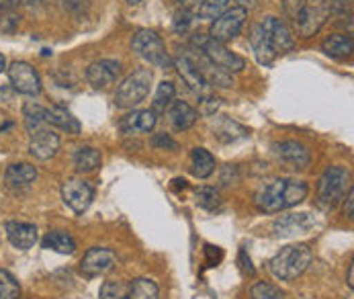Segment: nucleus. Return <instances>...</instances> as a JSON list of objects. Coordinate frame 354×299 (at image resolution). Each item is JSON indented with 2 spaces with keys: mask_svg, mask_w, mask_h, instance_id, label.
<instances>
[{
  "mask_svg": "<svg viewBox=\"0 0 354 299\" xmlns=\"http://www.w3.org/2000/svg\"><path fill=\"white\" fill-rule=\"evenodd\" d=\"M129 299H160V289L152 279L140 277L129 283Z\"/></svg>",
  "mask_w": 354,
  "mask_h": 299,
  "instance_id": "obj_30",
  "label": "nucleus"
},
{
  "mask_svg": "<svg viewBox=\"0 0 354 299\" xmlns=\"http://www.w3.org/2000/svg\"><path fill=\"white\" fill-rule=\"evenodd\" d=\"M15 97V91L12 89H8V87H0V102L4 100V102H8V100H12Z\"/></svg>",
  "mask_w": 354,
  "mask_h": 299,
  "instance_id": "obj_46",
  "label": "nucleus"
},
{
  "mask_svg": "<svg viewBox=\"0 0 354 299\" xmlns=\"http://www.w3.org/2000/svg\"><path fill=\"white\" fill-rule=\"evenodd\" d=\"M311 260L313 250L309 248V244H289L270 258L268 269L281 281H295L307 271Z\"/></svg>",
  "mask_w": 354,
  "mask_h": 299,
  "instance_id": "obj_2",
  "label": "nucleus"
},
{
  "mask_svg": "<svg viewBox=\"0 0 354 299\" xmlns=\"http://www.w3.org/2000/svg\"><path fill=\"white\" fill-rule=\"evenodd\" d=\"M37 181V168L29 162L10 164L4 172V183L10 189H27Z\"/></svg>",
  "mask_w": 354,
  "mask_h": 299,
  "instance_id": "obj_21",
  "label": "nucleus"
},
{
  "mask_svg": "<svg viewBox=\"0 0 354 299\" xmlns=\"http://www.w3.org/2000/svg\"><path fill=\"white\" fill-rule=\"evenodd\" d=\"M62 199L74 213H84L95 199V187L84 179H68L62 185Z\"/></svg>",
  "mask_w": 354,
  "mask_h": 299,
  "instance_id": "obj_10",
  "label": "nucleus"
},
{
  "mask_svg": "<svg viewBox=\"0 0 354 299\" xmlns=\"http://www.w3.org/2000/svg\"><path fill=\"white\" fill-rule=\"evenodd\" d=\"M330 10H328V0H309L305 2L301 12L297 15L295 23H297V29H299V35L301 37H311L315 35L326 19H328Z\"/></svg>",
  "mask_w": 354,
  "mask_h": 299,
  "instance_id": "obj_9",
  "label": "nucleus"
},
{
  "mask_svg": "<svg viewBox=\"0 0 354 299\" xmlns=\"http://www.w3.org/2000/svg\"><path fill=\"white\" fill-rule=\"evenodd\" d=\"M121 76V64L117 60H97L86 70V80L93 89H106Z\"/></svg>",
  "mask_w": 354,
  "mask_h": 299,
  "instance_id": "obj_14",
  "label": "nucleus"
},
{
  "mask_svg": "<svg viewBox=\"0 0 354 299\" xmlns=\"http://www.w3.org/2000/svg\"><path fill=\"white\" fill-rule=\"evenodd\" d=\"M172 64H174V68H176V72H178V76L183 78V82L195 93V95H207L209 93V84L205 82V78L201 76V72H199V68L195 66V62L191 60V55H189V51L187 48H178V53H176V57L172 60Z\"/></svg>",
  "mask_w": 354,
  "mask_h": 299,
  "instance_id": "obj_11",
  "label": "nucleus"
},
{
  "mask_svg": "<svg viewBox=\"0 0 354 299\" xmlns=\"http://www.w3.org/2000/svg\"><path fill=\"white\" fill-rule=\"evenodd\" d=\"M41 246L46 250H53L57 254H74L76 252V240L66 232H50L41 240Z\"/></svg>",
  "mask_w": 354,
  "mask_h": 299,
  "instance_id": "obj_29",
  "label": "nucleus"
},
{
  "mask_svg": "<svg viewBox=\"0 0 354 299\" xmlns=\"http://www.w3.org/2000/svg\"><path fill=\"white\" fill-rule=\"evenodd\" d=\"M313 226H315L313 215H309V213H291V215L279 217L272 224V232L279 238H291V236H297V234H305Z\"/></svg>",
  "mask_w": 354,
  "mask_h": 299,
  "instance_id": "obj_17",
  "label": "nucleus"
},
{
  "mask_svg": "<svg viewBox=\"0 0 354 299\" xmlns=\"http://www.w3.org/2000/svg\"><path fill=\"white\" fill-rule=\"evenodd\" d=\"M191 23H193V15L187 8H183L174 15V31L176 33H187L191 29Z\"/></svg>",
  "mask_w": 354,
  "mask_h": 299,
  "instance_id": "obj_37",
  "label": "nucleus"
},
{
  "mask_svg": "<svg viewBox=\"0 0 354 299\" xmlns=\"http://www.w3.org/2000/svg\"><path fill=\"white\" fill-rule=\"evenodd\" d=\"M205 254H207V262L213 266L215 262H219L221 260V256H223V252L217 248V246H211V244H207L205 246Z\"/></svg>",
  "mask_w": 354,
  "mask_h": 299,
  "instance_id": "obj_42",
  "label": "nucleus"
},
{
  "mask_svg": "<svg viewBox=\"0 0 354 299\" xmlns=\"http://www.w3.org/2000/svg\"><path fill=\"white\" fill-rule=\"evenodd\" d=\"M72 162H74V168L78 172H95L102 162L101 152L97 148H91V146H80V148L74 150L72 154Z\"/></svg>",
  "mask_w": 354,
  "mask_h": 299,
  "instance_id": "obj_25",
  "label": "nucleus"
},
{
  "mask_svg": "<svg viewBox=\"0 0 354 299\" xmlns=\"http://www.w3.org/2000/svg\"><path fill=\"white\" fill-rule=\"evenodd\" d=\"M166 117L176 132H187L197 123L199 113L185 100H172L166 109Z\"/></svg>",
  "mask_w": 354,
  "mask_h": 299,
  "instance_id": "obj_20",
  "label": "nucleus"
},
{
  "mask_svg": "<svg viewBox=\"0 0 354 299\" xmlns=\"http://www.w3.org/2000/svg\"><path fill=\"white\" fill-rule=\"evenodd\" d=\"M250 46H252V51H254V55H256V60H258L262 66H270V64L274 62L277 53H274L272 48H270L268 35H266V31L262 29V25H260V23L252 25V29H250Z\"/></svg>",
  "mask_w": 354,
  "mask_h": 299,
  "instance_id": "obj_23",
  "label": "nucleus"
},
{
  "mask_svg": "<svg viewBox=\"0 0 354 299\" xmlns=\"http://www.w3.org/2000/svg\"><path fill=\"white\" fill-rule=\"evenodd\" d=\"M174 95H176V89L172 82H160L158 91H156V97H153L152 102V111L153 113H166L168 105L174 100Z\"/></svg>",
  "mask_w": 354,
  "mask_h": 299,
  "instance_id": "obj_31",
  "label": "nucleus"
},
{
  "mask_svg": "<svg viewBox=\"0 0 354 299\" xmlns=\"http://www.w3.org/2000/svg\"><path fill=\"white\" fill-rule=\"evenodd\" d=\"M131 50L136 51L142 60H146L148 64H152L160 70H172V57L166 51V46L162 42V37L158 33H153L150 29H142L136 33L133 42H131Z\"/></svg>",
  "mask_w": 354,
  "mask_h": 299,
  "instance_id": "obj_6",
  "label": "nucleus"
},
{
  "mask_svg": "<svg viewBox=\"0 0 354 299\" xmlns=\"http://www.w3.org/2000/svg\"><path fill=\"white\" fill-rule=\"evenodd\" d=\"M351 0H328V10L336 17L351 15Z\"/></svg>",
  "mask_w": 354,
  "mask_h": 299,
  "instance_id": "obj_38",
  "label": "nucleus"
},
{
  "mask_svg": "<svg viewBox=\"0 0 354 299\" xmlns=\"http://www.w3.org/2000/svg\"><path fill=\"white\" fill-rule=\"evenodd\" d=\"M195 197H197V205L207 209V211H213L221 205V197H219V191L213 189V187H199L195 191Z\"/></svg>",
  "mask_w": 354,
  "mask_h": 299,
  "instance_id": "obj_35",
  "label": "nucleus"
},
{
  "mask_svg": "<svg viewBox=\"0 0 354 299\" xmlns=\"http://www.w3.org/2000/svg\"><path fill=\"white\" fill-rule=\"evenodd\" d=\"M12 91L25 97H37L41 93V78L29 62H12L6 68Z\"/></svg>",
  "mask_w": 354,
  "mask_h": 299,
  "instance_id": "obj_8",
  "label": "nucleus"
},
{
  "mask_svg": "<svg viewBox=\"0 0 354 299\" xmlns=\"http://www.w3.org/2000/svg\"><path fill=\"white\" fill-rule=\"evenodd\" d=\"M48 125H53L57 129H64L68 134L78 136L80 134V123L78 119L64 107H51L48 109Z\"/></svg>",
  "mask_w": 354,
  "mask_h": 299,
  "instance_id": "obj_26",
  "label": "nucleus"
},
{
  "mask_svg": "<svg viewBox=\"0 0 354 299\" xmlns=\"http://www.w3.org/2000/svg\"><path fill=\"white\" fill-rule=\"evenodd\" d=\"M25 2H39V0H25Z\"/></svg>",
  "mask_w": 354,
  "mask_h": 299,
  "instance_id": "obj_52",
  "label": "nucleus"
},
{
  "mask_svg": "<svg viewBox=\"0 0 354 299\" xmlns=\"http://www.w3.org/2000/svg\"><path fill=\"white\" fill-rule=\"evenodd\" d=\"M174 2H178V4H180L183 8H187V10H189V8L197 6V4H199L201 0H174Z\"/></svg>",
  "mask_w": 354,
  "mask_h": 299,
  "instance_id": "obj_47",
  "label": "nucleus"
},
{
  "mask_svg": "<svg viewBox=\"0 0 354 299\" xmlns=\"http://www.w3.org/2000/svg\"><path fill=\"white\" fill-rule=\"evenodd\" d=\"M6 238L8 242L19 250H29L37 242V228L35 224L27 221H8L6 224Z\"/></svg>",
  "mask_w": 354,
  "mask_h": 299,
  "instance_id": "obj_19",
  "label": "nucleus"
},
{
  "mask_svg": "<svg viewBox=\"0 0 354 299\" xmlns=\"http://www.w3.org/2000/svg\"><path fill=\"white\" fill-rule=\"evenodd\" d=\"M31 136V142H29V152L33 158L37 160H50L57 154L59 150V136L51 129L50 125L29 134Z\"/></svg>",
  "mask_w": 354,
  "mask_h": 299,
  "instance_id": "obj_16",
  "label": "nucleus"
},
{
  "mask_svg": "<svg viewBox=\"0 0 354 299\" xmlns=\"http://www.w3.org/2000/svg\"><path fill=\"white\" fill-rule=\"evenodd\" d=\"M215 170V158L205 148H195L191 154V172L197 179H209Z\"/></svg>",
  "mask_w": 354,
  "mask_h": 299,
  "instance_id": "obj_28",
  "label": "nucleus"
},
{
  "mask_svg": "<svg viewBox=\"0 0 354 299\" xmlns=\"http://www.w3.org/2000/svg\"><path fill=\"white\" fill-rule=\"evenodd\" d=\"M193 46L201 51L211 64H215L217 68H221L227 74H236L246 68V60L242 55L227 50L225 44H219V42L211 39L209 35H203V33L193 35Z\"/></svg>",
  "mask_w": 354,
  "mask_h": 299,
  "instance_id": "obj_4",
  "label": "nucleus"
},
{
  "mask_svg": "<svg viewBox=\"0 0 354 299\" xmlns=\"http://www.w3.org/2000/svg\"><path fill=\"white\" fill-rule=\"evenodd\" d=\"M348 287H351V289L354 287V266L353 264L348 266Z\"/></svg>",
  "mask_w": 354,
  "mask_h": 299,
  "instance_id": "obj_49",
  "label": "nucleus"
},
{
  "mask_svg": "<svg viewBox=\"0 0 354 299\" xmlns=\"http://www.w3.org/2000/svg\"><path fill=\"white\" fill-rule=\"evenodd\" d=\"M23 115H25V127H27L29 134H33V132H37V129H41V127L48 125V109L41 107L35 100L25 102Z\"/></svg>",
  "mask_w": 354,
  "mask_h": 299,
  "instance_id": "obj_27",
  "label": "nucleus"
},
{
  "mask_svg": "<svg viewBox=\"0 0 354 299\" xmlns=\"http://www.w3.org/2000/svg\"><path fill=\"white\" fill-rule=\"evenodd\" d=\"M274 152L277 156L291 164L293 168H307L309 162H311V154L309 150L305 148L304 144L299 142H293V140H287V142H281V144H274Z\"/></svg>",
  "mask_w": 354,
  "mask_h": 299,
  "instance_id": "obj_22",
  "label": "nucleus"
},
{
  "mask_svg": "<svg viewBox=\"0 0 354 299\" xmlns=\"http://www.w3.org/2000/svg\"><path fill=\"white\" fill-rule=\"evenodd\" d=\"M236 2H238V6H240V8H244V10L252 8L254 4H256V0H236Z\"/></svg>",
  "mask_w": 354,
  "mask_h": 299,
  "instance_id": "obj_48",
  "label": "nucleus"
},
{
  "mask_svg": "<svg viewBox=\"0 0 354 299\" xmlns=\"http://www.w3.org/2000/svg\"><path fill=\"white\" fill-rule=\"evenodd\" d=\"M260 25L266 31L270 48H272L274 53H287V51H291L295 48L293 31L289 29V25L285 21H281L277 17H266Z\"/></svg>",
  "mask_w": 354,
  "mask_h": 299,
  "instance_id": "obj_13",
  "label": "nucleus"
},
{
  "mask_svg": "<svg viewBox=\"0 0 354 299\" xmlns=\"http://www.w3.org/2000/svg\"><path fill=\"white\" fill-rule=\"evenodd\" d=\"M246 19H248V10H244L240 6L227 8L225 12H221L211 23L209 37L219 42V44H227V42H232V39H236L240 35V31L246 25Z\"/></svg>",
  "mask_w": 354,
  "mask_h": 299,
  "instance_id": "obj_7",
  "label": "nucleus"
},
{
  "mask_svg": "<svg viewBox=\"0 0 354 299\" xmlns=\"http://www.w3.org/2000/svg\"><path fill=\"white\" fill-rule=\"evenodd\" d=\"M305 0H285L283 2V10H285V15L287 17H291L293 21L297 19V15L301 12V8H304Z\"/></svg>",
  "mask_w": 354,
  "mask_h": 299,
  "instance_id": "obj_41",
  "label": "nucleus"
},
{
  "mask_svg": "<svg viewBox=\"0 0 354 299\" xmlns=\"http://www.w3.org/2000/svg\"><path fill=\"white\" fill-rule=\"evenodd\" d=\"M156 113L150 109H140V111H133L129 115H125L119 123L121 132L127 134V136H142V134H150L153 127H156Z\"/></svg>",
  "mask_w": 354,
  "mask_h": 299,
  "instance_id": "obj_18",
  "label": "nucleus"
},
{
  "mask_svg": "<svg viewBox=\"0 0 354 299\" xmlns=\"http://www.w3.org/2000/svg\"><path fill=\"white\" fill-rule=\"evenodd\" d=\"M250 299H285V293L277 285L260 281L250 289Z\"/></svg>",
  "mask_w": 354,
  "mask_h": 299,
  "instance_id": "obj_36",
  "label": "nucleus"
},
{
  "mask_svg": "<svg viewBox=\"0 0 354 299\" xmlns=\"http://www.w3.org/2000/svg\"><path fill=\"white\" fill-rule=\"evenodd\" d=\"M117 264V254L109 248H91L80 260V273L88 279L106 275L109 271H113Z\"/></svg>",
  "mask_w": 354,
  "mask_h": 299,
  "instance_id": "obj_12",
  "label": "nucleus"
},
{
  "mask_svg": "<svg viewBox=\"0 0 354 299\" xmlns=\"http://www.w3.org/2000/svg\"><path fill=\"white\" fill-rule=\"evenodd\" d=\"M19 0H0V12H12Z\"/></svg>",
  "mask_w": 354,
  "mask_h": 299,
  "instance_id": "obj_45",
  "label": "nucleus"
},
{
  "mask_svg": "<svg viewBox=\"0 0 354 299\" xmlns=\"http://www.w3.org/2000/svg\"><path fill=\"white\" fill-rule=\"evenodd\" d=\"M322 51L330 57H336V60L351 57L353 55V37L344 35V33H334V35L324 39Z\"/></svg>",
  "mask_w": 354,
  "mask_h": 299,
  "instance_id": "obj_24",
  "label": "nucleus"
},
{
  "mask_svg": "<svg viewBox=\"0 0 354 299\" xmlns=\"http://www.w3.org/2000/svg\"><path fill=\"white\" fill-rule=\"evenodd\" d=\"M152 146L158 150H176L178 148V144L170 138V136H166V134H156L152 138Z\"/></svg>",
  "mask_w": 354,
  "mask_h": 299,
  "instance_id": "obj_39",
  "label": "nucleus"
},
{
  "mask_svg": "<svg viewBox=\"0 0 354 299\" xmlns=\"http://www.w3.org/2000/svg\"><path fill=\"white\" fill-rule=\"evenodd\" d=\"M99 299H129V283L104 281L99 291Z\"/></svg>",
  "mask_w": 354,
  "mask_h": 299,
  "instance_id": "obj_33",
  "label": "nucleus"
},
{
  "mask_svg": "<svg viewBox=\"0 0 354 299\" xmlns=\"http://www.w3.org/2000/svg\"><path fill=\"white\" fill-rule=\"evenodd\" d=\"M354 197H353V189L348 191V197H346V205H344V215L348 219H353V209H354Z\"/></svg>",
  "mask_w": 354,
  "mask_h": 299,
  "instance_id": "obj_44",
  "label": "nucleus"
},
{
  "mask_svg": "<svg viewBox=\"0 0 354 299\" xmlns=\"http://www.w3.org/2000/svg\"><path fill=\"white\" fill-rule=\"evenodd\" d=\"M17 25H19V15H15V12H2L0 15V29L2 31L12 33Z\"/></svg>",
  "mask_w": 354,
  "mask_h": 299,
  "instance_id": "obj_40",
  "label": "nucleus"
},
{
  "mask_svg": "<svg viewBox=\"0 0 354 299\" xmlns=\"http://www.w3.org/2000/svg\"><path fill=\"white\" fill-rule=\"evenodd\" d=\"M309 187L295 179H272L262 183L254 193V205L262 213H279L283 209L295 207L307 197Z\"/></svg>",
  "mask_w": 354,
  "mask_h": 299,
  "instance_id": "obj_1",
  "label": "nucleus"
},
{
  "mask_svg": "<svg viewBox=\"0 0 354 299\" xmlns=\"http://www.w3.org/2000/svg\"><path fill=\"white\" fill-rule=\"evenodd\" d=\"M4 70H6V57L0 53V72H4Z\"/></svg>",
  "mask_w": 354,
  "mask_h": 299,
  "instance_id": "obj_50",
  "label": "nucleus"
},
{
  "mask_svg": "<svg viewBox=\"0 0 354 299\" xmlns=\"http://www.w3.org/2000/svg\"><path fill=\"white\" fill-rule=\"evenodd\" d=\"M153 74L150 68H140L129 74L115 93V107L119 109H133L150 95Z\"/></svg>",
  "mask_w": 354,
  "mask_h": 299,
  "instance_id": "obj_5",
  "label": "nucleus"
},
{
  "mask_svg": "<svg viewBox=\"0 0 354 299\" xmlns=\"http://www.w3.org/2000/svg\"><path fill=\"white\" fill-rule=\"evenodd\" d=\"M232 0H201V6H199V19L203 21H215L221 12L227 10V4Z\"/></svg>",
  "mask_w": 354,
  "mask_h": 299,
  "instance_id": "obj_32",
  "label": "nucleus"
},
{
  "mask_svg": "<svg viewBox=\"0 0 354 299\" xmlns=\"http://www.w3.org/2000/svg\"><path fill=\"white\" fill-rule=\"evenodd\" d=\"M21 287L19 281L4 269H0V299H19Z\"/></svg>",
  "mask_w": 354,
  "mask_h": 299,
  "instance_id": "obj_34",
  "label": "nucleus"
},
{
  "mask_svg": "<svg viewBox=\"0 0 354 299\" xmlns=\"http://www.w3.org/2000/svg\"><path fill=\"white\" fill-rule=\"evenodd\" d=\"M240 262H244V264H242V266H244V271L254 277V273H256V271H254V266L250 264V256L246 258V250H240Z\"/></svg>",
  "mask_w": 354,
  "mask_h": 299,
  "instance_id": "obj_43",
  "label": "nucleus"
},
{
  "mask_svg": "<svg viewBox=\"0 0 354 299\" xmlns=\"http://www.w3.org/2000/svg\"><path fill=\"white\" fill-rule=\"evenodd\" d=\"M127 2H129V4H140L142 0H127Z\"/></svg>",
  "mask_w": 354,
  "mask_h": 299,
  "instance_id": "obj_51",
  "label": "nucleus"
},
{
  "mask_svg": "<svg viewBox=\"0 0 354 299\" xmlns=\"http://www.w3.org/2000/svg\"><path fill=\"white\" fill-rule=\"evenodd\" d=\"M351 189V170L344 166H330L317 181V205L322 209H334Z\"/></svg>",
  "mask_w": 354,
  "mask_h": 299,
  "instance_id": "obj_3",
  "label": "nucleus"
},
{
  "mask_svg": "<svg viewBox=\"0 0 354 299\" xmlns=\"http://www.w3.org/2000/svg\"><path fill=\"white\" fill-rule=\"evenodd\" d=\"M189 55H191V60L195 62V66L199 68V72H201V76L205 78V82L209 84V87H221V89H230L232 84H234V78L227 74V72H223L221 68H217L215 64H211L205 55H203L201 51L197 50V48H193V50H189Z\"/></svg>",
  "mask_w": 354,
  "mask_h": 299,
  "instance_id": "obj_15",
  "label": "nucleus"
}]
</instances>
